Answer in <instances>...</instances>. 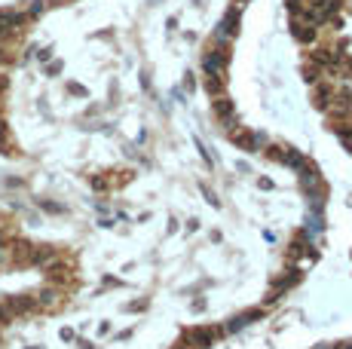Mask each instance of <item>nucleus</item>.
<instances>
[{"instance_id": "1", "label": "nucleus", "mask_w": 352, "mask_h": 349, "mask_svg": "<svg viewBox=\"0 0 352 349\" xmlns=\"http://www.w3.org/2000/svg\"><path fill=\"white\" fill-rule=\"evenodd\" d=\"M211 110H215V117H218L221 126H233V120H236V104L227 98V95H218L215 101H211Z\"/></svg>"}, {"instance_id": "2", "label": "nucleus", "mask_w": 352, "mask_h": 349, "mask_svg": "<svg viewBox=\"0 0 352 349\" xmlns=\"http://www.w3.org/2000/svg\"><path fill=\"white\" fill-rule=\"evenodd\" d=\"M218 337H221V331H215V328H193V331H187V340L196 349H208Z\"/></svg>"}, {"instance_id": "3", "label": "nucleus", "mask_w": 352, "mask_h": 349, "mask_svg": "<svg viewBox=\"0 0 352 349\" xmlns=\"http://www.w3.org/2000/svg\"><path fill=\"white\" fill-rule=\"evenodd\" d=\"M230 138L236 141V147H242V150H248V153L260 150V144H263V138H260V135H254V132H242V129L230 132Z\"/></svg>"}, {"instance_id": "4", "label": "nucleus", "mask_w": 352, "mask_h": 349, "mask_svg": "<svg viewBox=\"0 0 352 349\" xmlns=\"http://www.w3.org/2000/svg\"><path fill=\"white\" fill-rule=\"evenodd\" d=\"M34 306H37V300H34V297H6V309L12 312V316H22V312H31Z\"/></svg>"}, {"instance_id": "5", "label": "nucleus", "mask_w": 352, "mask_h": 349, "mask_svg": "<svg viewBox=\"0 0 352 349\" xmlns=\"http://www.w3.org/2000/svg\"><path fill=\"white\" fill-rule=\"evenodd\" d=\"M279 162H285V165H291V169H303V165H306L303 153H297L294 147H282V153H279Z\"/></svg>"}, {"instance_id": "6", "label": "nucleus", "mask_w": 352, "mask_h": 349, "mask_svg": "<svg viewBox=\"0 0 352 349\" xmlns=\"http://www.w3.org/2000/svg\"><path fill=\"white\" fill-rule=\"evenodd\" d=\"M291 34H294L300 43H309V40H315V28H312V22L306 25V22H300V18H297V22L291 25Z\"/></svg>"}, {"instance_id": "7", "label": "nucleus", "mask_w": 352, "mask_h": 349, "mask_svg": "<svg viewBox=\"0 0 352 349\" xmlns=\"http://www.w3.org/2000/svg\"><path fill=\"white\" fill-rule=\"evenodd\" d=\"M224 86H227V80H224V77H208V80H205L208 95H215V98H218V95H224Z\"/></svg>"}, {"instance_id": "8", "label": "nucleus", "mask_w": 352, "mask_h": 349, "mask_svg": "<svg viewBox=\"0 0 352 349\" xmlns=\"http://www.w3.org/2000/svg\"><path fill=\"white\" fill-rule=\"evenodd\" d=\"M331 104V89L328 86H315V107H328Z\"/></svg>"}, {"instance_id": "9", "label": "nucleus", "mask_w": 352, "mask_h": 349, "mask_svg": "<svg viewBox=\"0 0 352 349\" xmlns=\"http://www.w3.org/2000/svg\"><path fill=\"white\" fill-rule=\"evenodd\" d=\"M56 297H59V294H56V291H52V288H46V291H40V294H37V303H43V306H49V303H56Z\"/></svg>"}, {"instance_id": "10", "label": "nucleus", "mask_w": 352, "mask_h": 349, "mask_svg": "<svg viewBox=\"0 0 352 349\" xmlns=\"http://www.w3.org/2000/svg\"><path fill=\"white\" fill-rule=\"evenodd\" d=\"M236 28H239V15H233V12H230V15L224 18V34H233Z\"/></svg>"}, {"instance_id": "11", "label": "nucleus", "mask_w": 352, "mask_h": 349, "mask_svg": "<svg viewBox=\"0 0 352 349\" xmlns=\"http://www.w3.org/2000/svg\"><path fill=\"white\" fill-rule=\"evenodd\" d=\"M303 77H306V83H319V68H315V65L303 68Z\"/></svg>"}, {"instance_id": "12", "label": "nucleus", "mask_w": 352, "mask_h": 349, "mask_svg": "<svg viewBox=\"0 0 352 349\" xmlns=\"http://www.w3.org/2000/svg\"><path fill=\"white\" fill-rule=\"evenodd\" d=\"M3 138H6V123L0 120V144H3Z\"/></svg>"}, {"instance_id": "13", "label": "nucleus", "mask_w": 352, "mask_h": 349, "mask_svg": "<svg viewBox=\"0 0 352 349\" xmlns=\"http://www.w3.org/2000/svg\"><path fill=\"white\" fill-rule=\"evenodd\" d=\"M322 349H337V346H322Z\"/></svg>"}, {"instance_id": "14", "label": "nucleus", "mask_w": 352, "mask_h": 349, "mask_svg": "<svg viewBox=\"0 0 352 349\" xmlns=\"http://www.w3.org/2000/svg\"><path fill=\"white\" fill-rule=\"evenodd\" d=\"M346 349H352V346H346Z\"/></svg>"}]
</instances>
